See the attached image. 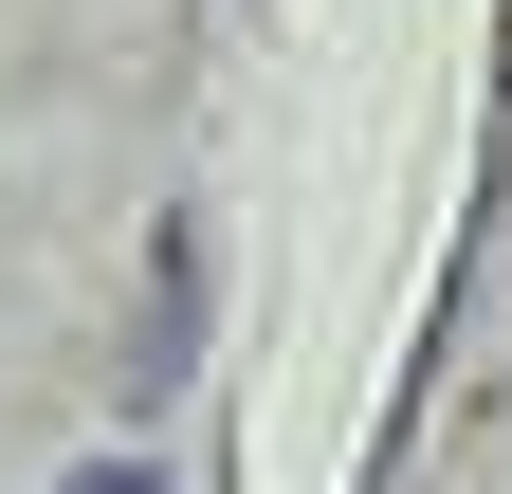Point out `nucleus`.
Returning a JSON list of instances; mask_svg holds the SVG:
<instances>
[{"label": "nucleus", "instance_id": "1", "mask_svg": "<svg viewBox=\"0 0 512 494\" xmlns=\"http://www.w3.org/2000/svg\"><path fill=\"white\" fill-rule=\"evenodd\" d=\"M74 494H165V476H147V458H92V476H74Z\"/></svg>", "mask_w": 512, "mask_h": 494}]
</instances>
